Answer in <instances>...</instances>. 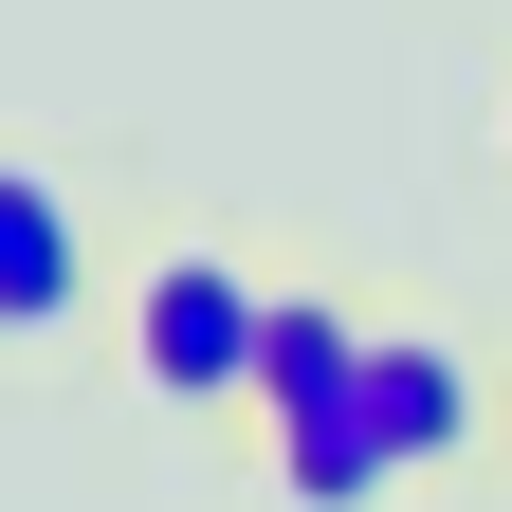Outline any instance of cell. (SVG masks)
<instances>
[{
  "label": "cell",
  "mask_w": 512,
  "mask_h": 512,
  "mask_svg": "<svg viewBox=\"0 0 512 512\" xmlns=\"http://www.w3.org/2000/svg\"><path fill=\"white\" fill-rule=\"evenodd\" d=\"M494 439H512V421H494Z\"/></svg>",
  "instance_id": "5b68a950"
},
{
  "label": "cell",
  "mask_w": 512,
  "mask_h": 512,
  "mask_svg": "<svg viewBox=\"0 0 512 512\" xmlns=\"http://www.w3.org/2000/svg\"><path fill=\"white\" fill-rule=\"evenodd\" d=\"M128 348H147V403H256L275 275H238L220 238H183V256H147V311H128Z\"/></svg>",
  "instance_id": "6da1fadb"
},
{
  "label": "cell",
  "mask_w": 512,
  "mask_h": 512,
  "mask_svg": "<svg viewBox=\"0 0 512 512\" xmlns=\"http://www.w3.org/2000/svg\"><path fill=\"white\" fill-rule=\"evenodd\" d=\"M0 330H74V202H55V183L19 165V183H0Z\"/></svg>",
  "instance_id": "277c9868"
},
{
  "label": "cell",
  "mask_w": 512,
  "mask_h": 512,
  "mask_svg": "<svg viewBox=\"0 0 512 512\" xmlns=\"http://www.w3.org/2000/svg\"><path fill=\"white\" fill-rule=\"evenodd\" d=\"M348 403H366V311H348V293H275L256 421H348Z\"/></svg>",
  "instance_id": "3957f363"
},
{
  "label": "cell",
  "mask_w": 512,
  "mask_h": 512,
  "mask_svg": "<svg viewBox=\"0 0 512 512\" xmlns=\"http://www.w3.org/2000/svg\"><path fill=\"white\" fill-rule=\"evenodd\" d=\"M366 439H384L403 476L476 458V439H494V403H476V348H458V330H366Z\"/></svg>",
  "instance_id": "7a4b0ae2"
}]
</instances>
